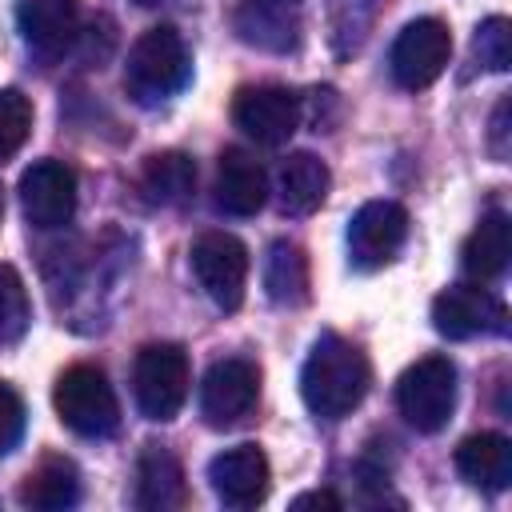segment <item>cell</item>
I'll list each match as a JSON object with an SVG mask.
<instances>
[{
	"mask_svg": "<svg viewBox=\"0 0 512 512\" xmlns=\"http://www.w3.org/2000/svg\"><path fill=\"white\" fill-rule=\"evenodd\" d=\"M212 200L228 216H256L268 200V172L264 164L244 148H224L216 164V188Z\"/></svg>",
	"mask_w": 512,
	"mask_h": 512,
	"instance_id": "16",
	"label": "cell"
},
{
	"mask_svg": "<svg viewBox=\"0 0 512 512\" xmlns=\"http://www.w3.org/2000/svg\"><path fill=\"white\" fill-rule=\"evenodd\" d=\"M332 188V172L320 156L312 152H292L284 164H280V176H276V200H280V212L288 216H312L324 196Z\"/></svg>",
	"mask_w": 512,
	"mask_h": 512,
	"instance_id": "18",
	"label": "cell"
},
{
	"mask_svg": "<svg viewBox=\"0 0 512 512\" xmlns=\"http://www.w3.org/2000/svg\"><path fill=\"white\" fill-rule=\"evenodd\" d=\"M24 436V400L0 384V456H8Z\"/></svg>",
	"mask_w": 512,
	"mask_h": 512,
	"instance_id": "27",
	"label": "cell"
},
{
	"mask_svg": "<svg viewBox=\"0 0 512 512\" xmlns=\"http://www.w3.org/2000/svg\"><path fill=\"white\" fill-rule=\"evenodd\" d=\"M80 500V472L68 456H44L20 484V504L40 512H60Z\"/></svg>",
	"mask_w": 512,
	"mask_h": 512,
	"instance_id": "21",
	"label": "cell"
},
{
	"mask_svg": "<svg viewBox=\"0 0 512 512\" xmlns=\"http://www.w3.org/2000/svg\"><path fill=\"white\" fill-rule=\"evenodd\" d=\"M136 4H144V8H148V4H160V0H136Z\"/></svg>",
	"mask_w": 512,
	"mask_h": 512,
	"instance_id": "30",
	"label": "cell"
},
{
	"mask_svg": "<svg viewBox=\"0 0 512 512\" xmlns=\"http://www.w3.org/2000/svg\"><path fill=\"white\" fill-rule=\"evenodd\" d=\"M472 48H476V56L488 72H508V64H512V24L504 16H488L476 28Z\"/></svg>",
	"mask_w": 512,
	"mask_h": 512,
	"instance_id": "26",
	"label": "cell"
},
{
	"mask_svg": "<svg viewBox=\"0 0 512 512\" xmlns=\"http://www.w3.org/2000/svg\"><path fill=\"white\" fill-rule=\"evenodd\" d=\"M20 208L36 228H64L76 212V172L64 160H36L20 176Z\"/></svg>",
	"mask_w": 512,
	"mask_h": 512,
	"instance_id": "13",
	"label": "cell"
},
{
	"mask_svg": "<svg viewBox=\"0 0 512 512\" xmlns=\"http://www.w3.org/2000/svg\"><path fill=\"white\" fill-rule=\"evenodd\" d=\"M192 76V56L184 36L172 24H156L148 28L124 64V92L140 104V108H156L164 100H172Z\"/></svg>",
	"mask_w": 512,
	"mask_h": 512,
	"instance_id": "2",
	"label": "cell"
},
{
	"mask_svg": "<svg viewBox=\"0 0 512 512\" xmlns=\"http://www.w3.org/2000/svg\"><path fill=\"white\" fill-rule=\"evenodd\" d=\"M504 116H508V100H500V108H496V116H492V152H496V160L508 156V148H504V136H508Z\"/></svg>",
	"mask_w": 512,
	"mask_h": 512,
	"instance_id": "28",
	"label": "cell"
},
{
	"mask_svg": "<svg viewBox=\"0 0 512 512\" xmlns=\"http://www.w3.org/2000/svg\"><path fill=\"white\" fill-rule=\"evenodd\" d=\"M368 380L372 376H368L364 352L352 340L324 332V336H316V344L300 368V396H304L312 416L344 420L352 408H360Z\"/></svg>",
	"mask_w": 512,
	"mask_h": 512,
	"instance_id": "1",
	"label": "cell"
},
{
	"mask_svg": "<svg viewBox=\"0 0 512 512\" xmlns=\"http://www.w3.org/2000/svg\"><path fill=\"white\" fill-rule=\"evenodd\" d=\"M264 292L280 308H300L308 300V260L292 240H276L264 256Z\"/></svg>",
	"mask_w": 512,
	"mask_h": 512,
	"instance_id": "22",
	"label": "cell"
},
{
	"mask_svg": "<svg viewBox=\"0 0 512 512\" xmlns=\"http://www.w3.org/2000/svg\"><path fill=\"white\" fill-rule=\"evenodd\" d=\"M16 28L32 52L56 60L80 36V8H76V0H20Z\"/></svg>",
	"mask_w": 512,
	"mask_h": 512,
	"instance_id": "15",
	"label": "cell"
},
{
	"mask_svg": "<svg viewBox=\"0 0 512 512\" xmlns=\"http://www.w3.org/2000/svg\"><path fill=\"white\" fill-rule=\"evenodd\" d=\"M32 132V100L20 88H0V160L16 156Z\"/></svg>",
	"mask_w": 512,
	"mask_h": 512,
	"instance_id": "25",
	"label": "cell"
},
{
	"mask_svg": "<svg viewBox=\"0 0 512 512\" xmlns=\"http://www.w3.org/2000/svg\"><path fill=\"white\" fill-rule=\"evenodd\" d=\"M28 320H32V308H28L24 280H20V272L12 264H0V344L20 340Z\"/></svg>",
	"mask_w": 512,
	"mask_h": 512,
	"instance_id": "24",
	"label": "cell"
},
{
	"mask_svg": "<svg viewBox=\"0 0 512 512\" xmlns=\"http://www.w3.org/2000/svg\"><path fill=\"white\" fill-rule=\"evenodd\" d=\"M236 36L272 56H288L304 36V0H236Z\"/></svg>",
	"mask_w": 512,
	"mask_h": 512,
	"instance_id": "12",
	"label": "cell"
},
{
	"mask_svg": "<svg viewBox=\"0 0 512 512\" xmlns=\"http://www.w3.org/2000/svg\"><path fill=\"white\" fill-rule=\"evenodd\" d=\"M448 56H452L448 24L436 16H420V20L404 24L400 36L392 40L388 72L404 92H420L440 80V72L448 68Z\"/></svg>",
	"mask_w": 512,
	"mask_h": 512,
	"instance_id": "7",
	"label": "cell"
},
{
	"mask_svg": "<svg viewBox=\"0 0 512 512\" xmlns=\"http://www.w3.org/2000/svg\"><path fill=\"white\" fill-rule=\"evenodd\" d=\"M292 508H340V500L332 492H304L292 500Z\"/></svg>",
	"mask_w": 512,
	"mask_h": 512,
	"instance_id": "29",
	"label": "cell"
},
{
	"mask_svg": "<svg viewBox=\"0 0 512 512\" xmlns=\"http://www.w3.org/2000/svg\"><path fill=\"white\" fill-rule=\"evenodd\" d=\"M208 484L228 508H256L268 496L272 468L260 444H232L208 460Z\"/></svg>",
	"mask_w": 512,
	"mask_h": 512,
	"instance_id": "14",
	"label": "cell"
},
{
	"mask_svg": "<svg viewBox=\"0 0 512 512\" xmlns=\"http://www.w3.org/2000/svg\"><path fill=\"white\" fill-rule=\"evenodd\" d=\"M0 216H4V196H0Z\"/></svg>",
	"mask_w": 512,
	"mask_h": 512,
	"instance_id": "31",
	"label": "cell"
},
{
	"mask_svg": "<svg viewBox=\"0 0 512 512\" xmlns=\"http://www.w3.org/2000/svg\"><path fill=\"white\" fill-rule=\"evenodd\" d=\"M52 404L64 428H72L76 436L100 440L120 428V400L96 364H72L68 372H60Z\"/></svg>",
	"mask_w": 512,
	"mask_h": 512,
	"instance_id": "3",
	"label": "cell"
},
{
	"mask_svg": "<svg viewBox=\"0 0 512 512\" xmlns=\"http://www.w3.org/2000/svg\"><path fill=\"white\" fill-rule=\"evenodd\" d=\"M188 384H192V368L180 344H144L136 352L132 392H136V408L148 420L156 424L176 420V412L188 400Z\"/></svg>",
	"mask_w": 512,
	"mask_h": 512,
	"instance_id": "4",
	"label": "cell"
},
{
	"mask_svg": "<svg viewBox=\"0 0 512 512\" xmlns=\"http://www.w3.org/2000/svg\"><path fill=\"white\" fill-rule=\"evenodd\" d=\"M396 408L416 432H440L456 412V364L448 356H420L396 380Z\"/></svg>",
	"mask_w": 512,
	"mask_h": 512,
	"instance_id": "5",
	"label": "cell"
},
{
	"mask_svg": "<svg viewBox=\"0 0 512 512\" xmlns=\"http://www.w3.org/2000/svg\"><path fill=\"white\" fill-rule=\"evenodd\" d=\"M456 472L484 488V492H504L512 484V444L500 432H476L460 440L456 448Z\"/></svg>",
	"mask_w": 512,
	"mask_h": 512,
	"instance_id": "19",
	"label": "cell"
},
{
	"mask_svg": "<svg viewBox=\"0 0 512 512\" xmlns=\"http://www.w3.org/2000/svg\"><path fill=\"white\" fill-rule=\"evenodd\" d=\"M184 500H188V488H184L180 460L168 448L148 444L136 460V508L172 512V508H184Z\"/></svg>",
	"mask_w": 512,
	"mask_h": 512,
	"instance_id": "17",
	"label": "cell"
},
{
	"mask_svg": "<svg viewBox=\"0 0 512 512\" xmlns=\"http://www.w3.org/2000/svg\"><path fill=\"white\" fill-rule=\"evenodd\" d=\"M192 276L220 312H236L248 288V248L232 232H204L188 252Z\"/></svg>",
	"mask_w": 512,
	"mask_h": 512,
	"instance_id": "6",
	"label": "cell"
},
{
	"mask_svg": "<svg viewBox=\"0 0 512 512\" xmlns=\"http://www.w3.org/2000/svg\"><path fill=\"white\" fill-rule=\"evenodd\" d=\"M300 116H304V104L284 84H248L232 100L236 128L244 136H252L256 144H268V148L284 144L300 128Z\"/></svg>",
	"mask_w": 512,
	"mask_h": 512,
	"instance_id": "10",
	"label": "cell"
},
{
	"mask_svg": "<svg viewBox=\"0 0 512 512\" xmlns=\"http://www.w3.org/2000/svg\"><path fill=\"white\" fill-rule=\"evenodd\" d=\"M140 188H144L148 204L176 208L196 188V164L184 152H156V156H148V164L140 172Z\"/></svg>",
	"mask_w": 512,
	"mask_h": 512,
	"instance_id": "23",
	"label": "cell"
},
{
	"mask_svg": "<svg viewBox=\"0 0 512 512\" xmlns=\"http://www.w3.org/2000/svg\"><path fill=\"white\" fill-rule=\"evenodd\" d=\"M512 256V224L504 212H488L480 216V224L468 232L464 248H460V264L472 280H496L508 268Z\"/></svg>",
	"mask_w": 512,
	"mask_h": 512,
	"instance_id": "20",
	"label": "cell"
},
{
	"mask_svg": "<svg viewBox=\"0 0 512 512\" xmlns=\"http://www.w3.org/2000/svg\"><path fill=\"white\" fill-rule=\"evenodd\" d=\"M408 236V212L396 200H368L348 220V260L360 272H376L396 260Z\"/></svg>",
	"mask_w": 512,
	"mask_h": 512,
	"instance_id": "9",
	"label": "cell"
},
{
	"mask_svg": "<svg viewBox=\"0 0 512 512\" xmlns=\"http://www.w3.org/2000/svg\"><path fill=\"white\" fill-rule=\"evenodd\" d=\"M432 328L448 340H472V336H504L508 332V308L476 284H452L432 300Z\"/></svg>",
	"mask_w": 512,
	"mask_h": 512,
	"instance_id": "11",
	"label": "cell"
},
{
	"mask_svg": "<svg viewBox=\"0 0 512 512\" xmlns=\"http://www.w3.org/2000/svg\"><path fill=\"white\" fill-rule=\"evenodd\" d=\"M260 400V368L248 356L216 360L200 380V416L208 428L240 424Z\"/></svg>",
	"mask_w": 512,
	"mask_h": 512,
	"instance_id": "8",
	"label": "cell"
}]
</instances>
